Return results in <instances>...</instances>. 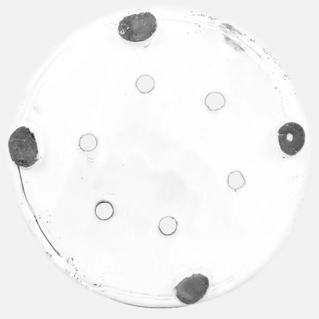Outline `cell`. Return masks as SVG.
I'll list each match as a JSON object with an SVG mask.
<instances>
[{"label":"cell","instance_id":"obj_1","mask_svg":"<svg viewBox=\"0 0 319 319\" xmlns=\"http://www.w3.org/2000/svg\"><path fill=\"white\" fill-rule=\"evenodd\" d=\"M8 147L12 160L19 166L29 168L39 160L35 136L28 127L16 129L10 137Z\"/></svg>","mask_w":319,"mask_h":319},{"label":"cell","instance_id":"obj_2","mask_svg":"<svg viewBox=\"0 0 319 319\" xmlns=\"http://www.w3.org/2000/svg\"><path fill=\"white\" fill-rule=\"evenodd\" d=\"M157 27L155 17L150 12H145L124 17L119 23L118 31L124 39L139 42L150 38Z\"/></svg>","mask_w":319,"mask_h":319},{"label":"cell","instance_id":"obj_3","mask_svg":"<svg viewBox=\"0 0 319 319\" xmlns=\"http://www.w3.org/2000/svg\"><path fill=\"white\" fill-rule=\"evenodd\" d=\"M209 283L208 278L200 274H193L180 281L174 290L177 298L186 304L198 302L206 294Z\"/></svg>","mask_w":319,"mask_h":319},{"label":"cell","instance_id":"obj_4","mask_svg":"<svg viewBox=\"0 0 319 319\" xmlns=\"http://www.w3.org/2000/svg\"><path fill=\"white\" fill-rule=\"evenodd\" d=\"M279 143L282 150L290 156L296 154L302 148L305 140V133L302 127L293 122L287 123L278 131Z\"/></svg>","mask_w":319,"mask_h":319},{"label":"cell","instance_id":"obj_5","mask_svg":"<svg viewBox=\"0 0 319 319\" xmlns=\"http://www.w3.org/2000/svg\"><path fill=\"white\" fill-rule=\"evenodd\" d=\"M226 102L224 95L221 93L217 92L209 93L204 100L205 105L209 111L212 112L221 109L225 106Z\"/></svg>","mask_w":319,"mask_h":319},{"label":"cell","instance_id":"obj_6","mask_svg":"<svg viewBox=\"0 0 319 319\" xmlns=\"http://www.w3.org/2000/svg\"><path fill=\"white\" fill-rule=\"evenodd\" d=\"M95 213L97 217L99 220L107 221L110 219L113 215L114 207L109 202L101 201L96 206Z\"/></svg>","mask_w":319,"mask_h":319},{"label":"cell","instance_id":"obj_7","mask_svg":"<svg viewBox=\"0 0 319 319\" xmlns=\"http://www.w3.org/2000/svg\"><path fill=\"white\" fill-rule=\"evenodd\" d=\"M178 222L174 217L167 216L162 218L160 221L158 227L163 235L169 236L172 235L176 231Z\"/></svg>","mask_w":319,"mask_h":319},{"label":"cell","instance_id":"obj_8","mask_svg":"<svg viewBox=\"0 0 319 319\" xmlns=\"http://www.w3.org/2000/svg\"><path fill=\"white\" fill-rule=\"evenodd\" d=\"M155 84L153 78L147 74L140 76L135 83L137 89L143 94L148 93L152 91L155 88Z\"/></svg>","mask_w":319,"mask_h":319},{"label":"cell","instance_id":"obj_9","mask_svg":"<svg viewBox=\"0 0 319 319\" xmlns=\"http://www.w3.org/2000/svg\"><path fill=\"white\" fill-rule=\"evenodd\" d=\"M98 144L95 136L91 133H87L80 137L79 145L80 149L85 151H90L95 149Z\"/></svg>","mask_w":319,"mask_h":319},{"label":"cell","instance_id":"obj_10","mask_svg":"<svg viewBox=\"0 0 319 319\" xmlns=\"http://www.w3.org/2000/svg\"><path fill=\"white\" fill-rule=\"evenodd\" d=\"M245 182L241 172L238 171L231 172L228 176V185L230 188L235 190L241 188Z\"/></svg>","mask_w":319,"mask_h":319}]
</instances>
